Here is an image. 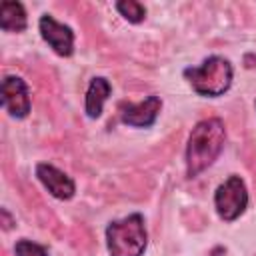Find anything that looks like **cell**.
I'll return each mask as SVG.
<instances>
[{
	"label": "cell",
	"mask_w": 256,
	"mask_h": 256,
	"mask_svg": "<svg viewBox=\"0 0 256 256\" xmlns=\"http://www.w3.org/2000/svg\"><path fill=\"white\" fill-rule=\"evenodd\" d=\"M226 142V126L220 118H206L200 120L186 144V174L190 178L204 172L208 166L214 164V160L224 150Z\"/></svg>",
	"instance_id": "1"
},
{
	"label": "cell",
	"mask_w": 256,
	"mask_h": 256,
	"mask_svg": "<svg viewBox=\"0 0 256 256\" xmlns=\"http://www.w3.org/2000/svg\"><path fill=\"white\" fill-rule=\"evenodd\" d=\"M148 244V232L142 214H130L114 220L106 228V246L110 256H142Z\"/></svg>",
	"instance_id": "2"
},
{
	"label": "cell",
	"mask_w": 256,
	"mask_h": 256,
	"mask_svg": "<svg viewBox=\"0 0 256 256\" xmlns=\"http://www.w3.org/2000/svg\"><path fill=\"white\" fill-rule=\"evenodd\" d=\"M232 64L222 56H210L200 66L184 68V78L200 96H222L232 86Z\"/></svg>",
	"instance_id": "3"
},
{
	"label": "cell",
	"mask_w": 256,
	"mask_h": 256,
	"mask_svg": "<svg viewBox=\"0 0 256 256\" xmlns=\"http://www.w3.org/2000/svg\"><path fill=\"white\" fill-rule=\"evenodd\" d=\"M214 208L218 216L226 222H232L244 214V210L248 208V190L240 176L232 174L216 188Z\"/></svg>",
	"instance_id": "4"
},
{
	"label": "cell",
	"mask_w": 256,
	"mask_h": 256,
	"mask_svg": "<svg viewBox=\"0 0 256 256\" xmlns=\"http://www.w3.org/2000/svg\"><path fill=\"white\" fill-rule=\"evenodd\" d=\"M40 36L44 38V42L58 54V56H72L74 52V32L70 26L58 22L54 16L50 14H42L40 22Z\"/></svg>",
	"instance_id": "5"
},
{
	"label": "cell",
	"mask_w": 256,
	"mask_h": 256,
	"mask_svg": "<svg viewBox=\"0 0 256 256\" xmlns=\"http://www.w3.org/2000/svg\"><path fill=\"white\" fill-rule=\"evenodd\" d=\"M2 106L12 118H26L30 112V94L28 86L20 76H6L2 80Z\"/></svg>",
	"instance_id": "6"
},
{
	"label": "cell",
	"mask_w": 256,
	"mask_h": 256,
	"mask_svg": "<svg viewBox=\"0 0 256 256\" xmlns=\"http://www.w3.org/2000/svg\"><path fill=\"white\" fill-rule=\"evenodd\" d=\"M36 176H38V180L42 182V186H44L54 198H58V200H70V198L74 196V192H76L74 180H72L66 172L58 170V168L52 166V164H46V162L38 164V166H36Z\"/></svg>",
	"instance_id": "7"
},
{
	"label": "cell",
	"mask_w": 256,
	"mask_h": 256,
	"mask_svg": "<svg viewBox=\"0 0 256 256\" xmlns=\"http://www.w3.org/2000/svg\"><path fill=\"white\" fill-rule=\"evenodd\" d=\"M160 108H162V100L156 94L144 98L138 104H124L122 106V122L128 126H134V128H150L156 122Z\"/></svg>",
	"instance_id": "8"
},
{
	"label": "cell",
	"mask_w": 256,
	"mask_h": 256,
	"mask_svg": "<svg viewBox=\"0 0 256 256\" xmlns=\"http://www.w3.org/2000/svg\"><path fill=\"white\" fill-rule=\"evenodd\" d=\"M110 92H112V86L104 76H96L90 80L88 90H86V102H84V110L88 118H98L102 114L104 102L108 100Z\"/></svg>",
	"instance_id": "9"
},
{
	"label": "cell",
	"mask_w": 256,
	"mask_h": 256,
	"mask_svg": "<svg viewBox=\"0 0 256 256\" xmlns=\"http://www.w3.org/2000/svg\"><path fill=\"white\" fill-rule=\"evenodd\" d=\"M28 26L26 10L20 2L4 0L0 4V28L4 32H22Z\"/></svg>",
	"instance_id": "10"
},
{
	"label": "cell",
	"mask_w": 256,
	"mask_h": 256,
	"mask_svg": "<svg viewBox=\"0 0 256 256\" xmlns=\"http://www.w3.org/2000/svg\"><path fill=\"white\" fill-rule=\"evenodd\" d=\"M116 10H118L128 22H132V24H138V22H142V20L146 18V8H144V4H140V2H136V0H120V2H116Z\"/></svg>",
	"instance_id": "11"
},
{
	"label": "cell",
	"mask_w": 256,
	"mask_h": 256,
	"mask_svg": "<svg viewBox=\"0 0 256 256\" xmlns=\"http://www.w3.org/2000/svg\"><path fill=\"white\" fill-rule=\"evenodd\" d=\"M14 254L16 256H48V252H46L44 246H40V244H36L32 240H26V238H22V240L16 242Z\"/></svg>",
	"instance_id": "12"
}]
</instances>
